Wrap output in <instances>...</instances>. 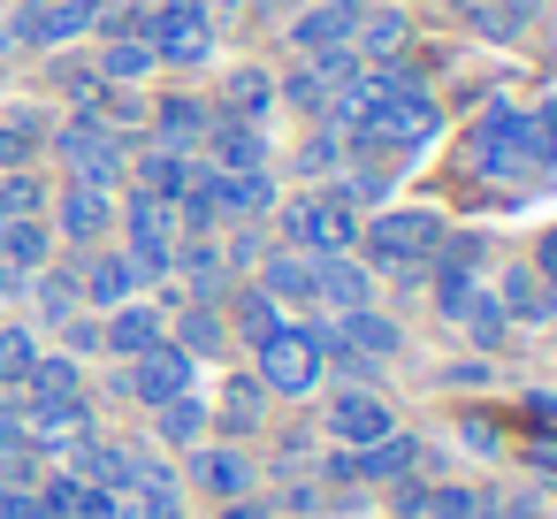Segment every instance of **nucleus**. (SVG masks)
Listing matches in <instances>:
<instances>
[{
	"label": "nucleus",
	"instance_id": "nucleus-14",
	"mask_svg": "<svg viewBox=\"0 0 557 519\" xmlns=\"http://www.w3.org/2000/svg\"><path fill=\"white\" fill-rule=\"evenodd\" d=\"M321 428H329V443L367 450V443H382V435L397 428V412H389L382 390H329V397H321Z\"/></svg>",
	"mask_w": 557,
	"mask_h": 519
},
{
	"label": "nucleus",
	"instance_id": "nucleus-9",
	"mask_svg": "<svg viewBox=\"0 0 557 519\" xmlns=\"http://www.w3.org/2000/svg\"><path fill=\"white\" fill-rule=\"evenodd\" d=\"M176 473H184V489H191V496H207V504H230V496H252V489H260L252 450H245V443H214V435H207V443H191Z\"/></svg>",
	"mask_w": 557,
	"mask_h": 519
},
{
	"label": "nucleus",
	"instance_id": "nucleus-43",
	"mask_svg": "<svg viewBox=\"0 0 557 519\" xmlns=\"http://www.w3.org/2000/svg\"><path fill=\"white\" fill-rule=\"evenodd\" d=\"M458 435H466L473 450H504V443H496V420H488V412H466V420H458Z\"/></svg>",
	"mask_w": 557,
	"mask_h": 519
},
{
	"label": "nucleus",
	"instance_id": "nucleus-32",
	"mask_svg": "<svg viewBox=\"0 0 557 519\" xmlns=\"http://www.w3.org/2000/svg\"><path fill=\"white\" fill-rule=\"evenodd\" d=\"M39 329L32 321H0V397H16L24 382H32V367H39Z\"/></svg>",
	"mask_w": 557,
	"mask_h": 519
},
{
	"label": "nucleus",
	"instance_id": "nucleus-8",
	"mask_svg": "<svg viewBox=\"0 0 557 519\" xmlns=\"http://www.w3.org/2000/svg\"><path fill=\"white\" fill-rule=\"evenodd\" d=\"M100 24V0H24V9L0 24V47L9 54H47V47H70Z\"/></svg>",
	"mask_w": 557,
	"mask_h": 519
},
{
	"label": "nucleus",
	"instance_id": "nucleus-7",
	"mask_svg": "<svg viewBox=\"0 0 557 519\" xmlns=\"http://www.w3.org/2000/svg\"><path fill=\"white\" fill-rule=\"evenodd\" d=\"M473 169H481V176H542L534 108H488V115L473 123Z\"/></svg>",
	"mask_w": 557,
	"mask_h": 519
},
{
	"label": "nucleus",
	"instance_id": "nucleus-28",
	"mask_svg": "<svg viewBox=\"0 0 557 519\" xmlns=\"http://www.w3.org/2000/svg\"><path fill=\"white\" fill-rule=\"evenodd\" d=\"M260 291L275 298V306H290V313H313V260L306 252H260Z\"/></svg>",
	"mask_w": 557,
	"mask_h": 519
},
{
	"label": "nucleus",
	"instance_id": "nucleus-13",
	"mask_svg": "<svg viewBox=\"0 0 557 519\" xmlns=\"http://www.w3.org/2000/svg\"><path fill=\"white\" fill-rule=\"evenodd\" d=\"M268 412H275V397L260 390V374H252V367H230V374H222V397L207 405V420H214L207 435H214V443H260Z\"/></svg>",
	"mask_w": 557,
	"mask_h": 519
},
{
	"label": "nucleus",
	"instance_id": "nucleus-12",
	"mask_svg": "<svg viewBox=\"0 0 557 519\" xmlns=\"http://www.w3.org/2000/svg\"><path fill=\"white\" fill-rule=\"evenodd\" d=\"M47 230H54V245H77V252H92L108 230H115V199L100 191V184H62L54 199H47Z\"/></svg>",
	"mask_w": 557,
	"mask_h": 519
},
{
	"label": "nucleus",
	"instance_id": "nucleus-41",
	"mask_svg": "<svg viewBox=\"0 0 557 519\" xmlns=\"http://www.w3.org/2000/svg\"><path fill=\"white\" fill-rule=\"evenodd\" d=\"M32 443V428H24V405L16 397H0V450H24Z\"/></svg>",
	"mask_w": 557,
	"mask_h": 519
},
{
	"label": "nucleus",
	"instance_id": "nucleus-27",
	"mask_svg": "<svg viewBox=\"0 0 557 519\" xmlns=\"http://www.w3.org/2000/svg\"><path fill=\"white\" fill-rule=\"evenodd\" d=\"M191 169H199V153H176V146H146L138 161H131V191H153V199H184V184H191Z\"/></svg>",
	"mask_w": 557,
	"mask_h": 519
},
{
	"label": "nucleus",
	"instance_id": "nucleus-42",
	"mask_svg": "<svg viewBox=\"0 0 557 519\" xmlns=\"http://www.w3.org/2000/svg\"><path fill=\"white\" fill-rule=\"evenodd\" d=\"M214 519H275V504L252 489V496H230V504H214Z\"/></svg>",
	"mask_w": 557,
	"mask_h": 519
},
{
	"label": "nucleus",
	"instance_id": "nucleus-11",
	"mask_svg": "<svg viewBox=\"0 0 557 519\" xmlns=\"http://www.w3.org/2000/svg\"><path fill=\"white\" fill-rule=\"evenodd\" d=\"M153 54H161V70H199L214 54L207 0H153Z\"/></svg>",
	"mask_w": 557,
	"mask_h": 519
},
{
	"label": "nucleus",
	"instance_id": "nucleus-37",
	"mask_svg": "<svg viewBox=\"0 0 557 519\" xmlns=\"http://www.w3.org/2000/svg\"><path fill=\"white\" fill-rule=\"evenodd\" d=\"M16 214H47V184L32 169H9L0 176V222H16Z\"/></svg>",
	"mask_w": 557,
	"mask_h": 519
},
{
	"label": "nucleus",
	"instance_id": "nucleus-29",
	"mask_svg": "<svg viewBox=\"0 0 557 519\" xmlns=\"http://www.w3.org/2000/svg\"><path fill=\"white\" fill-rule=\"evenodd\" d=\"M146 420H153V443H161V450H191V443H207V428H214V420H207V397H199V390H184V397L153 405Z\"/></svg>",
	"mask_w": 557,
	"mask_h": 519
},
{
	"label": "nucleus",
	"instance_id": "nucleus-19",
	"mask_svg": "<svg viewBox=\"0 0 557 519\" xmlns=\"http://www.w3.org/2000/svg\"><path fill=\"white\" fill-rule=\"evenodd\" d=\"M207 123H214V108H207L199 92H161V100L146 108V131H153V146H176V153H199Z\"/></svg>",
	"mask_w": 557,
	"mask_h": 519
},
{
	"label": "nucleus",
	"instance_id": "nucleus-44",
	"mask_svg": "<svg viewBox=\"0 0 557 519\" xmlns=\"http://www.w3.org/2000/svg\"><path fill=\"white\" fill-rule=\"evenodd\" d=\"M527 268H534V275L557 291V230H542V245H534V260H527Z\"/></svg>",
	"mask_w": 557,
	"mask_h": 519
},
{
	"label": "nucleus",
	"instance_id": "nucleus-22",
	"mask_svg": "<svg viewBox=\"0 0 557 519\" xmlns=\"http://www.w3.org/2000/svg\"><path fill=\"white\" fill-rule=\"evenodd\" d=\"M176 275H184V298L222 306V298H230V260H222V237H176Z\"/></svg>",
	"mask_w": 557,
	"mask_h": 519
},
{
	"label": "nucleus",
	"instance_id": "nucleus-33",
	"mask_svg": "<svg viewBox=\"0 0 557 519\" xmlns=\"http://www.w3.org/2000/svg\"><path fill=\"white\" fill-rule=\"evenodd\" d=\"M92 70H100V85H146L161 70V54H153V39H108Z\"/></svg>",
	"mask_w": 557,
	"mask_h": 519
},
{
	"label": "nucleus",
	"instance_id": "nucleus-3",
	"mask_svg": "<svg viewBox=\"0 0 557 519\" xmlns=\"http://www.w3.org/2000/svg\"><path fill=\"white\" fill-rule=\"evenodd\" d=\"M115 222H123V260L138 268V283H169L176 275V207L169 199H153V191H123V207H115Z\"/></svg>",
	"mask_w": 557,
	"mask_h": 519
},
{
	"label": "nucleus",
	"instance_id": "nucleus-47",
	"mask_svg": "<svg viewBox=\"0 0 557 519\" xmlns=\"http://www.w3.org/2000/svg\"><path fill=\"white\" fill-rule=\"evenodd\" d=\"M275 519H329V511H275Z\"/></svg>",
	"mask_w": 557,
	"mask_h": 519
},
{
	"label": "nucleus",
	"instance_id": "nucleus-35",
	"mask_svg": "<svg viewBox=\"0 0 557 519\" xmlns=\"http://www.w3.org/2000/svg\"><path fill=\"white\" fill-rule=\"evenodd\" d=\"M290 169H298V176H329V184H336V176H344V131L313 123V138L298 146V161H290Z\"/></svg>",
	"mask_w": 557,
	"mask_h": 519
},
{
	"label": "nucleus",
	"instance_id": "nucleus-25",
	"mask_svg": "<svg viewBox=\"0 0 557 519\" xmlns=\"http://www.w3.org/2000/svg\"><path fill=\"white\" fill-rule=\"evenodd\" d=\"M32 329H62V321H77L85 313V291H77V260H62V268H39L32 275Z\"/></svg>",
	"mask_w": 557,
	"mask_h": 519
},
{
	"label": "nucleus",
	"instance_id": "nucleus-17",
	"mask_svg": "<svg viewBox=\"0 0 557 519\" xmlns=\"http://www.w3.org/2000/svg\"><path fill=\"white\" fill-rule=\"evenodd\" d=\"M351 313V306H374V268L359 252H321L313 260V313Z\"/></svg>",
	"mask_w": 557,
	"mask_h": 519
},
{
	"label": "nucleus",
	"instance_id": "nucleus-16",
	"mask_svg": "<svg viewBox=\"0 0 557 519\" xmlns=\"http://www.w3.org/2000/svg\"><path fill=\"white\" fill-rule=\"evenodd\" d=\"M161 336H169V313H161L146 291L100 313V359H138V351H153Z\"/></svg>",
	"mask_w": 557,
	"mask_h": 519
},
{
	"label": "nucleus",
	"instance_id": "nucleus-40",
	"mask_svg": "<svg viewBox=\"0 0 557 519\" xmlns=\"http://www.w3.org/2000/svg\"><path fill=\"white\" fill-rule=\"evenodd\" d=\"M62 519H115V496H108V489H92V481H85V489H77V496H70V511H62Z\"/></svg>",
	"mask_w": 557,
	"mask_h": 519
},
{
	"label": "nucleus",
	"instance_id": "nucleus-20",
	"mask_svg": "<svg viewBox=\"0 0 557 519\" xmlns=\"http://www.w3.org/2000/svg\"><path fill=\"white\" fill-rule=\"evenodd\" d=\"M77 291H85V306H92V313H108V306H123V298H138L146 283H138V268H131L123 252H108V245H92V252H77Z\"/></svg>",
	"mask_w": 557,
	"mask_h": 519
},
{
	"label": "nucleus",
	"instance_id": "nucleus-30",
	"mask_svg": "<svg viewBox=\"0 0 557 519\" xmlns=\"http://www.w3.org/2000/svg\"><path fill=\"white\" fill-rule=\"evenodd\" d=\"M336 336H344L351 351H367V359H382V367H389V359L405 351V329H397L389 313H374V306H351V313H336Z\"/></svg>",
	"mask_w": 557,
	"mask_h": 519
},
{
	"label": "nucleus",
	"instance_id": "nucleus-5",
	"mask_svg": "<svg viewBox=\"0 0 557 519\" xmlns=\"http://www.w3.org/2000/svg\"><path fill=\"white\" fill-rule=\"evenodd\" d=\"M283 245L306 252V260H321V252H351V245H359V207H351L336 184H329V191H306V199L283 207Z\"/></svg>",
	"mask_w": 557,
	"mask_h": 519
},
{
	"label": "nucleus",
	"instance_id": "nucleus-10",
	"mask_svg": "<svg viewBox=\"0 0 557 519\" xmlns=\"http://www.w3.org/2000/svg\"><path fill=\"white\" fill-rule=\"evenodd\" d=\"M16 405H24V428H32L39 458H62L92 428V390H24Z\"/></svg>",
	"mask_w": 557,
	"mask_h": 519
},
{
	"label": "nucleus",
	"instance_id": "nucleus-23",
	"mask_svg": "<svg viewBox=\"0 0 557 519\" xmlns=\"http://www.w3.org/2000/svg\"><path fill=\"white\" fill-rule=\"evenodd\" d=\"M169 336H176L191 359H230V351H237L230 313H222V306H207V298H184V306H176V321H169Z\"/></svg>",
	"mask_w": 557,
	"mask_h": 519
},
{
	"label": "nucleus",
	"instance_id": "nucleus-1",
	"mask_svg": "<svg viewBox=\"0 0 557 519\" xmlns=\"http://www.w3.org/2000/svg\"><path fill=\"white\" fill-rule=\"evenodd\" d=\"M443 237H450L443 214H428V207H382L374 222H359V245L351 252L374 275H428V260L443 252Z\"/></svg>",
	"mask_w": 557,
	"mask_h": 519
},
{
	"label": "nucleus",
	"instance_id": "nucleus-18",
	"mask_svg": "<svg viewBox=\"0 0 557 519\" xmlns=\"http://www.w3.org/2000/svg\"><path fill=\"white\" fill-rule=\"evenodd\" d=\"M488 291H496V306H504L511 329H549V321H557V291H549L527 260H504V275H496Z\"/></svg>",
	"mask_w": 557,
	"mask_h": 519
},
{
	"label": "nucleus",
	"instance_id": "nucleus-38",
	"mask_svg": "<svg viewBox=\"0 0 557 519\" xmlns=\"http://www.w3.org/2000/svg\"><path fill=\"white\" fill-rule=\"evenodd\" d=\"M54 336H62L70 359H100V313H77V321H62Z\"/></svg>",
	"mask_w": 557,
	"mask_h": 519
},
{
	"label": "nucleus",
	"instance_id": "nucleus-24",
	"mask_svg": "<svg viewBox=\"0 0 557 519\" xmlns=\"http://www.w3.org/2000/svg\"><path fill=\"white\" fill-rule=\"evenodd\" d=\"M199 146H207V169H268V131H260V123L214 115Z\"/></svg>",
	"mask_w": 557,
	"mask_h": 519
},
{
	"label": "nucleus",
	"instance_id": "nucleus-4",
	"mask_svg": "<svg viewBox=\"0 0 557 519\" xmlns=\"http://www.w3.org/2000/svg\"><path fill=\"white\" fill-rule=\"evenodd\" d=\"M54 153H62V169H70L77 184H100V191H115V184L131 176V138L108 131L92 108H77V115L54 131Z\"/></svg>",
	"mask_w": 557,
	"mask_h": 519
},
{
	"label": "nucleus",
	"instance_id": "nucleus-15",
	"mask_svg": "<svg viewBox=\"0 0 557 519\" xmlns=\"http://www.w3.org/2000/svg\"><path fill=\"white\" fill-rule=\"evenodd\" d=\"M138 458H146V443H123V435H100V428H85V435H77V443L62 450V466H70L77 481L108 489V496H123V489H131Z\"/></svg>",
	"mask_w": 557,
	"mask_h": 519
},
{
	"label": "nucleus",
	"instance_id": "nucleus-46",
	"mask_svg": "<svg viewBox=\"0 0 557 519\" xmlns=\"http://www.w3.org/2000/svg\"><path fill=\"white\" fill-rule=\"evenodd\" d=\"M488 9H496V16H504V24H511V32H519V24H527V16H534V9H542V0H488Z\"/></svg>",
	"mask_w": 557,
	"mask_h": 519
},
{
	"label": "nucleus",
	"instance_id": "nucleus-45",
	"mask_svg": "<svg viewBox=\"0 0 557 519\" xmlns=\"http://www.w3.org/2000/svg\"><path fill=\"white\" fill-rule=\"evenodd\" d=\"M24 298H32V275L0 260V306H24Z\"/></svg>",
	"mask_w": 557,
	"mask_h": 519
},
{
	"label": "nucleus",
	"instance_id": "nucleus-48",
	"mask_svg": "<svg viewBox=\"0 0 557 519\" xmlns=\"http://www.w3.org/2000/svg\"><path fill=\"white\" fill-rule=\"evenodd\" d=\"M549 336H557V321H549Z\"/></svg>",
	"mask_w": 557,
	"mask_h": 519
},
{
	"label": "nucleus",
	"instance_id": "nucleus-39",
	"mask_svg": "<svg viewBox=\"0 0 557 519\" xmlns=\"http://www.w3.org/2000/svg\"><path fill=\"white\" fill-rule=\"evenodd\" d=\"M488 374H496V367H488L481 351H466V359H450V367H435V382H443V390H481Z\"/></svg>",
	"mask_w": 557,
	"mask_h": 519
},
{
	"label": "nucleus",
	"instance_id": "nucleus-31",
	"mask_svg": "<svg viewBox=\"0 0 557 519\" xmlns=\"http://www.w3.org/2000/svg\"><path fill=\"white\" fill-rule=\"evenodd\" d=\"M0 260L24 268V275L54 268V230H47V214H16V222H0Z\"/></svg>",
	"mask_w": 557,
	"mask_h": 519
},
{
	"label": "nucleus",
	"instance_id": "nucleus-21",
	"mask_svg": "<svg viewBox=\"0 0 557 519\" xmlns=\"http://www.w3.org/2000/svg\"><path fill=\"white\" fill-rule=\"evenodd\" d=\"M359 16H367V0H313V9H306V16L290 24V47H298V54H329V47H351Z\"/></svg>",
	"mask_w": 557,
	"mask_h": 519
},
{
	"label": "nucleus",
	"instance_id": "nucleus-6",
	"mask_svg": "<svg viewBox=\"0 0 557 519\" xmlns=\"http://www.w3.org/2000/svg\"><path fill=\"white\" fill-rule=\"evenodd\" d=\"M184 390H199V359H191L176 336H161V344L138 351V359H115V397L138 405V412H153V405H169V397H184Z\"/></svg>",
	"mask_w": 557,
	"mask_h": 519
},
{
	"label": "nucleus",
	"instance_id": "nucleus-36",
	"mask_svg": "<svg viewBox=\"0 0 557 519\" xmlns=\"http://www.w3.org/2000/svg\"><path fill=\"white\" fill-rule=\"evenodd\" d=\"M389 184H397V169H389V161H359V169L344 161V176H336V191H344L351 207H374V199H389Z\"/></svg>",
	"mask_w": 557,
	"mask_h": 519
},
{
	"label": "nucleus",
	"instance_id": "nucleus-2",
	"mask_svg": "<svg viewBox=\"0 0 557 519\" xmlns=\"http://www.w3.org/2000/svg\"><path fill=\"white\" fill-rule=\"evenodd\" d=\"M252 374H260V390H268L275 405H306V397H321V382H329V367H321V329H313V321H283V329H268V336L252 344Z\"/></svg>",
	"mask_w": 557,
	"mask_h": 519
},
{
	"label": "nucleus",
	"instance_id": "nucleus-26",
	"mask_svg": "<svg viewBox=\"0 0 557 519\" xmlns=\"http://www.w3.org/2000/svg\"><path fill=\"white\" fill-rule=\"evenodd\" d=\"M450 329H466V344H473L481 359H496V351L511 344V321H504V306H496V291H488V283H473V291L458 298Z\"/></svg>",
	"mask_w": 557,
	"mask_h": 519
},
{
	"label": "nucleus",
	"instance_id": "nucleus-34",
	"mask_svg": "<svg viewBox=\"0 0 557 519\" xmlns=\"http://www.w3.org/2000/svg\"><path fill=\"white\" fill-rule=\"evenodd\" d=\"M268 108H275V77H268V70H230V85H222V108H214V115L268 123Z\"/></svg>",
	"mask_w": 557,
	"mask_h": 519
}]
</instances>
